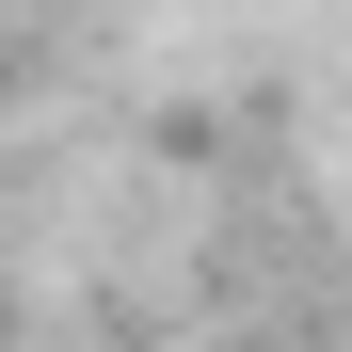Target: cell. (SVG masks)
I'll return each instance as SVG.
<instances>
[{
  "label": "cell",
  "mask_w": 352,
  "mask_h": 352,
  "mask_svg": "<svg viewBox=\"0 0 352 352\" xmlns=\"http://www.w3.org/2000/svg\"><path fill=\"white\" fill-rule=\"evenodd\" d=\"M0 32H16V0H0Z\"/></svg>",
  "instance_id": "obj_1"
},
{
  "label": "cell",
  "mask_w": 352,
  "mask_h": 352,
  "mask_svg": "<svg viewBox=\"0 0 352 352\" xmlns=\"http://www.w3.org/2000/svg\"><path fill=\"white\" fill-rule=\"evenodd\" d=\"M272 352H288V336H272Z\"/></svg>",
  "instance_id": "obj_2"
}]
</instances>
